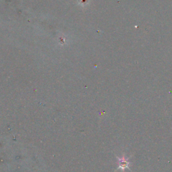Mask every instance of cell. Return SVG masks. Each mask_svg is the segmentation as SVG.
Here are the masks:
<instances>
[{
  "mask_svg": "<svg viewBox=\"0 0 172 172\" xmlns=\"http://www.w3.org/2000/svg\"><path fill=\"white\" fill-rule=\"evenodd\" d=\"M130 163H129L128 159H126L124 157H122L121 159H118V167L120 169H124L126 168H128Z\"/></svg>",
  "mask_w": 172,
  "mask_h": 172,
  "instance_id": "cell-1",
  "label": "cell"
}]
</instances>
